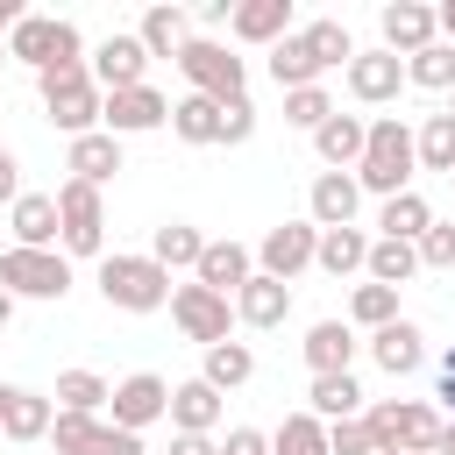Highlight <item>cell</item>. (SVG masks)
I'll return each instance as SVG.
<instances>
[{
  "label": "cell",
  "mask_w": 455,
  "mask_h": 455,
  "mask_svg": "<svg viewBox=\"0 0 455 455\" xmlns=\"http://www.w3.org/2000/svg\"><path fill=\"white\" fill-rule=\"evenodd\" d=\"M412 171H419V135L398 114H377L370 142H363V164H355V185L377 192V199H398V192H412Z\"/></svg>",
  "instance_id": "1"
},
{
  "label": "cell",
  "mask_w": 455,
  "mask_h": 455,
  "mask_svg": "<svg viewBox=\"0 0 455 455\" xmlns=\"http://www.w3.org/2000/svg\"><path fill=\"white\" fill-rule=\"evenodd\" d=\"M36 92H43L50 128H64L71 142H78V135H92V128H100V114H107V92L92 85V71H85V64H50V71H36Z\"/></svg>",
  "instance_id": "2"
},
{
  "label": "cell",
  "mask_w": 455,
  "mask_h": 455,
  "mask_svg": "<svg viewBox=\"0 0 455 455\" xmlns=\"http://www.w3.org/2000/svg\"><path fill=\"white\" fill-rule=\"evenodd\" d=\"M171 270L156 263V256H128V249H114V256H100V299L114 306V313H164L171 306Z\"/></svg>",
  "instance_id": "3"
},
{
  "label": "cell",
  "mask_w": 455,
  "mask_h": 455,
  "mask_svg": "<svg viewBox=\"0 0 455 455\" xmlns=\"http://www.w3.org/2000/svg\"><path fill=\"white\" fill-rule=\"evenodd\" d=\"M363 419H370V434H377V455H434V448H441V427H448L427 398H384V405H370Z\"/></svg>",
  "instance_id": "4"
},
{
  "label": "cell",
  "mask_w": 455,
  "mask_h": 455,
  "mask_svg": "<svg viewBox=\"0 0 455 455\" xmlns=\"http://www.w3.org/2000/svg\"><path fill=\"white\" fill-rule=\"evenodd\" d=\"M178 71H185V85L192 92H206V100H249V64L220 43V36H192L185 50H178Z\"/></svg>",
  "instance_id": "5"
},
{
  "label": "cell",
  "mask_w": 455,
  "mask_h": 455,
  "mask_svg": "<svg viewBox=\"0 0 455 455\" xmlns=\"http://www.w3.org/2000/svg\"><path fill=\"white\" fill-rule=\"evenodd\" d=\"M7 57L28 71H50V64H85V43H78V21L64 14H21V28L7 36Z\"/></svg>",
  "instance_id": "6"
},
{
  "label": "cell",
  "mask_w": 455,
  "mask_h": 455,
  "mask_svg": "<svg viewBox=\"0 0 455 455\" xmlns=\"http://www.w3.org/2000/svg\"><path fill=\"white\" fill-rule=\"evenodd\" d=\"M57 220H64V235H57L64 256H107V199H100V185L64 178L57 185Z\"/></svg>",
  "instance_id": "7"
},
{
  "label": "cell",
  "mask_w": 455,
  "mask_h": 455,
  "mask_svg": "<svg viewBox=\"0 0 455 455\" xmlns=\"http://www.w3.org/2000/svg\"><path fill=\"white\" fill-rule=\"evenodd\" d=\"M0 284L14 299H64L71 291V256L64 249H0Z\"/></svg>",
  "instance_id": "8"
},
{
  "label": "cell",
  "mask_w": 455,
  "mask_h": 455,
  "mask_svg": "<svg viewBox=\"0 0 455 455\" xmlns=\"http://www.w3.org/2000/svg\"><path fill=\"white\" fill-rule=\"evenodd\" d=\"M50 448H57V455H149V448H142V434H128V427H114V419H100V412H57Z\"/></svg>",
  "instance_id": "9"
},
{
  "label": "cell",
  "mask_w": 455,
  "mask_h": 455,
  "mask_svg": "<svg viewBox=\"0 0 455 455\" xmlns=\"http://www.w3.org/2000/svg\"><path fill=\"white\" fill-rule=\"evenodd\" d=\"M171 327H178L185 341H199V348H220L228 327H235V299H220V291H206V284H178V291H171Z\"/></svg>",
  "instance_id": "10"
},
{
  "label": "cell",
  "mask_w": 455,
  "mask_h": 455,
  "mask_svg": "<svg viewBox=\"0 0 455 455\" xmlns=\"http://www.w3.org/2000/svg\"><path fill=\"white\" fill-rule=\"evenodd\" d=\"M313 256H320V228H313V220H277V228L256 242V270L277 277V284H291L299 270H313Z\"/></svg>",
  "instance_id": "11"
},
{
  "label": "cell",
  "mask_w": 455,
  "mask_h": 455,
  "mask_svg": "<svg viewBox=\"0 0 455 455\" xmlns=\"http://www.w3.org/2000/svg\"><path fill=\"white\" fill-rule=\"evenodd\" d=\"M107 419H114V427H128V434H149L156 419H171V384H164L156 370L121 377V384H114V398H107Z\"/></svg>",
  "instance_id": "12"
},
{
  "label": "cell",
  "mask_w": 455,
  "mask_h": 455,
  "mask_svg": "<svg viewBox=\"0 0 455 455\" xmlns=\"http://www.w3.org/2000/svg\"><path fill=\"white\" fill-rule=\"evenodd\" d=\"M85 71H92L100 92H128V85H149V50H142L135 28H114V36L85 57Z\"/></svg>",
  "instance_id": "13"
},
{
  "label": "cell",
  "mask_w": 455,
  "mask_h": 455,
  "mask_svg": "<svg viewBox=\"0 0 455 455\" xmlns=\"http://www.w3.org/2000/svg\"><path fill=\"white\" fill-rule=\"evenodd\" d=\"M377 28H384V50L391 57H419V50L441 43V14L427 0H384L377 7Z\"/></svg>",
  "instance_id": "14"
},
{
  "label": "cell",
  "mask_w": 455,
  "mask_h": 455,
  "mask_svg": "<svg viewBox=\"0 0 455 455\" xmlns=\"http://www.w3.org/2000/svg\"><path fill=\"white\" fill-rule=\"evenodd\" d=\"M348 92H355L363 107H391V100L405 92V57H391L384 43H377V50H355V64H348Z\"/></svg>",
  "instance_id": "15"
},
{
  "label": "cell",
  "mask_w": 455,
  "mask_h": 455,
  "mask_svg": "<svg viewBox=\"0 0 455 455\" xmlns=\"http://www.w3.org/2000/svg\"><path fill=\"white\" fill-rule=\"evenodd\" d=\"M164 121H171V100H164L156 85L107 92V114H100V128H107V135H149V128H164Z\"/></svg>",
  "instance_id": "16"
},
{
  "label": "cell",
  "mask_w": 455,
  "mask_h": 455,
  "mask_svg": "<svg viewBox=\"0 0 455 455\" xmlns=\"http://www.w3.org/2000/svg\"><path fill=\"white\" fill-rule=\"evenodd\" d=\"M50 427H57V405L43 398V391H28V384H0V434L7 441H50Z\"/></svg>",
  "instance_id": "17"
},
{
  "label": "cell",
  "mask_w": 455,
  "mask_h": 455,
  "mask_svg": "<svg viewBox=\"0 0 455 455\" xmlns=\"http://www.w3.org/2000/svg\"><path fill=\"white\" fill-rule=\"evenodd\" d=\"M355 206H363L355 171H320L313 192H306V220L313 228H355Z\"/></svg>",
  "instance_id": "18"
},
{
  "label": "cell",
  "mask_w": 455,
  "mask_h": 455,
  "mask_svg": "<svg viewBox=\"0 0 455 455\" xmlns=\"http://www.w3.org/2000/svg\"><path fill=\"white\" fill-rule=\"evenodd\" d=\"M355 327L348 320H313L306 327V341H299V355H306V370L313 377H348V363H355Z\"/></svg>",
  "instance_id": "19"
},
{
  "label": "cell",
  "mask_w": 455,
  "mask_h": 455,
  "mask_svg": "<svg viewBox=\"0 0 455 455\" xmlns=\"http://www.w3.org/2000/svg\"><path fill=\"white\" fill-rule=\"evenodd\" d=\"M7 235H14V249H57V235H64L57 192H21V199L7 206Z\"/></svg>",
  "instance_id": "20"
},
{
  "label": "cell",
  "mask_w": 455,
  "mask_h": 455,
  "mask_svg": "<svg viewBox=\"0 0 455 455\" xmlns=\"http://www.w3.org/2000/svg\"><path fill=\"white\" fill-rule=\"evenodd\" d=\"M228 36H235V43H263V50H277V43L291 36V0H235Z\"/></svg>",
  "instance_id": "21"
},
{
  "label": "cell",
  "mask_w": 455,
  "mask_h": 455,
  "mask_svg": "<svg viewBox=\"0 0 455 455\" xmlns=\"http://www.w3.org/2000/svg\"><path fill=\"white\" fill-rule=\"evenodd\" d=\"M64 171L78 178V185H114V171H121V135H107V128H92V135H78L71 149H64Z\"/></svg>",
  "instance_id": "22"
},
{
  "label": "cell",
  "mask_w": 455,
  "mask_h": 455,
  "mask_svg": "<svg viewBox=\"0 0 455 455\" xmlns=\"http://www.w3.org/2000/svg\"><path fill=\"white\" fill-rule=\"evenodd\" d=\"M249 277H256V256H249L242 242H206V256H199V270H192V284H206V291H220V299H235Z\"/></svg>",
  "instance_id": "23"
},
{
  "label": "cell",
  "mask_w": 455,
  "mask_h": 455,
  "mask_svg": "<svg viewBox=\"0 0 455 455\" xmlns=\"http://www.w3.org/2000/svg\"><path fill=\"white\" fill-rule=\"evenodd\" d=\"M284 313H291V284H277V277H263V270L235 291V320H242V327H256V334L284 327Z\"/></svg>",
  "instance_id": "24"
},
{
  "label": "cell",
  "mask_w": 455,
  "mask_h": 455,
  "mask_svg": "<svg viewBox=\"0 0 455 455\" xmlns=\"http://www.w3.org/2000/svg\"><path fill=\"white\" fill-rule=\"evenodd\" d=\"M370 355H377V370H384V377H412V370L427 363V334L398 313L391 327H377V334H370Z\"/></svg>",
  "instance_id": "25"
},
{
  "label": "cell",
  "mask_w": 455,
  "mask_h": 455,
  "mask_svg": "<svg viewBox=\"0 0 455 455\" xmlns=\"http://www.w3.org/2000/svg\"><path fill=\"white\" fill-rule=\"evenodd\" d=\"M363 142H370V121L363 114H334V121L313 128V149H320L327 171H355L363 164Z\"/></svg>",
  "instance_id": "26"
},
{
  "label": "cell",
  "mask_w": 455,
  "mask_h": 455,
  "mask_svg": "<svg viewBox=\"0 0 455 455\" xmlns=\"http://www.w3.org/2000/svg\"><path fill=\"white\" fill-rule=\"evenodd\" d=\"M171 427H178V434H213V427H220V391H213L206 377L171 384Z\"/></svg>",
  "instance_id": "27"
},
{
  "label": "cell",
  "mask_w": 455,
  "mask_h": 455,
  "mask_svg": "<svg viewBox=\"0 0 455 455\" xmlns=\"http://www.w3.org/2000/svg\"><path fill=\"white\" fill-rule=\"evenodd\" d=\"M171 135L192 142V149H213V142H220V100H206V92L171 100Z\"/></svg>",
  "instance_id": "28"
},
{
  "label": "cell",
  "mask_w": 455,
  "mask_h": 455,
  "mask_svg": "<svg viewBox=\"0 0 455 455\" xmlns=\"http://www.w3.org/2000/svg\"><path fill=\"white\" fill-rule=\"evenodd\" d=\"M327 277H355L370 270V235L363 228H320V256H313Z\"/></svg>",
  "instance_id": "29"
},
{
  "label": "cell",
  "mask_w": 455,
  "mask_h": 455,
  "mask_svg": "<svg viewBox=\"0 0 455 455\" xmlns=\"http://www.w3.org/2000/svg\"><path fill=\"white\" fill-rule=\"evenodd\" d=\"M306 412L313 419H363V384H355V370L348 377H313V391H306Z\"/></svg>",
  "instance_id": "30"
},
{
  "label": "cell",
  "mask_w": 455,
  "mask_h": 455,
  "mask_svg": "<svg viewBox=\"0 0 455 455\" xmlns=\"http://www.w3.org/2000/svg\"><path fill=\"white\" fill-rule=\"evenodd\" d=\"M149 256H156L164 270H199V256H206V235H199L192 220H164V228L149 235Z\"/></svg>",
  "instance_id": "31"
},
{
  "label": "cell",
  "mask_w": 455,
  "mask_h": 455,
  "mask_svg": "<svg viewBox=\"0 0 455 455\" xmlns=\"http://www.w3.org/2000/svg\"><path fill=\"white\" fill-rule=\"evenodd\" d=\"M135 36H142V50H149V57H171V64H178V50L192 43V21H185L178 7H149V14L135 21Z\"/></svg>",
  "instance_id": "32"
},
{
  "label": "cell",
  "mask_w": 455,
  "mask_h": 455,
  "mask_svg": "<svg viewBox=\"0 0 455 455\" xmlns=\"http://www.w3.org/2000/svg\"><path fill=\"white\" fill-rule=\"evenodd\" d=\"M270 78H277V85H284V92H299V85H320V78H327V71H320V57H313V50H306V36H299V28H291V36H284V43H277V50H270Z\"/></svg>",
  "instance_id": "33"
},
{
  "label": "cell",
  "mask_w": 455,
  "mask_h": 455,
  "mask_svg": "<svg viewBox=\"0 0 455 455\" xmlns=\"http://www.w3.org/2000/svg\"><path fill=\"white\" fill-rule=\"evenodd\" d=\"M377 228H384V242H412V249H419V235L434 228V206H427L419 192H398V199H384Z\"/></svg>",
  "instance_id": "34"
},
{
  "label": "cell",
  "mask_w": 455,
  "mask_h": 455,
  "mask_svg": "<svg viewBox=\"0 0 455 455\" xmlns=\"http://www.w3.org/2000/svg\"><path fill=\"white\" fill-rule=\"evenodd\" d=\"M199 377L228 398V391H242L249 377H256V355H249V341H220V348H206V363H199Z\"/></svg>",
  "instance_id": "35"
},
{
  "label": "cell",
  "mask_w": 455,
  "mask_h": 455,
  "mask_svg": "<svg viewBox=\"0 0 455 455\" xmlns=\"http://www.w3.org/2000/svg\"><path fill=\"white\" fill-rule=\"evenodd\" d=\"M412 135H419V171H441V178H455V114L441 107V114H427Z\"/></svg>",
  "instance_id": "36"
},
{
  "label": "cell",
  "mask_w": 455,
  "mask_h": 455,
  "mask_svg": "<svg viewBox=\"0 0 455 455\" xmlns=\"http://www.w3.org/2000/svg\"><path fill=\"white\" fill-rule=\"evenodd\" d=\"M50 398H57V412H100V405L114 398V384H107L100 370H64Z\"/></svg>",
  "instance_id": "37"
},
{
  "label": "cell",
  "mask_w": 455,
  "mask_h": 455,
  "mask_svg": "<svg viewBox=\"0 0 455 455\" xmlns=\"http://www.w3.org/2000/svg\"><path fill=\"white\" fill-rule=\"evenodd\" d=\"M270 455H327V419L313 412H284L270 434Z\"/></svg>",
  "instance_id": "38"
},
{
  "label": "cell",
  "mask_w": 455,
  "mask_h": 455,
  "mask_svg": "<svg viewBox=\"0 0 455 455\" xmlns=\"http://www.w3.org/2000/svg\"><path fill=\"white\" fill-rule=\"evenodd\" d=\"M299 36H306V50L320 57V71H334V64L348 71V64H355V36H348V28L334 21V14H327V21H306Z\"/></svg>",
  "instance_id": "39"
},
{
  "label": "cell",
  "mask_w": 455,
  "mask_h": 455,
  "mask_svg": "<svg viewBox=\"0 0 455 455\" xmlns=\"http://www.w3.org/2000/svg\"><path fill=\"white\" fill-rule=\"evenodd\" d=\"M412 270H419V249H412V242H384V235L370 242V270H363L370 284H391V291H398Z\"/></svg>",
  "instance_id": "40"
},
{
  "label": "cell",
  "mask_w": 455,
  "mask_h": 455,
  "mask_svg": "<svg viewBox=\"0 0 455 455\" xmlns=\"http://www.w3.org/2000/svg\"><path fill=\"white\" fill-rule=\"evenodd\" d=\"M405 85H419V92H455V43H434V50L405 57Z\"/></svg>",
  "instance_id": "41"
},
{
  "label": "cell",
  "mask_w": 455,
  "mask_h": 455,
  "mask_svg": "<svg viewBox=\"0 0 455 455\" xmlns=\"http://www.w3.org/2000/svg\"><path fill=\"white\" fill-rule=\"evenodd\" d=\"M391 320H398V291H391V284H355V291H348V327H370V334H377V327H391Z\"/></svg>",
  "instance_id": "42"
},
{
  "label": "cell",
  "mask_w": 455,
  "mask_h": 455,
  "mask_svg": "<svg viewBox=\"0 0 455 455\" xmlns=\"http://www.w3.org/2000/svg\"><path fill=\"white\" fill-rule=\"evenodd\" d=\"M334 114H341V107H334V92H327V85H299V92H284V121H291V128H306V135H313L320 121H334Z\"/></svg>",
  "instance_id": "43"
},
{
  "label": "cell",
  "mask_w": 455,
  "mask_h": 455,
  "mask_svg": "<svg viewBox=\"0 0 455 455\" xmlns=\"http://www.w3.org/2000/svg\"><path fill=\"white\" fill-rule=\"evenodd\" d=\"M419 270H455V220H434L419 235Z\"/></svg>",
  "instance_id": "44"
},
{
  "label": "cell",
  "mask_w": 455,
  "mask_h": 455,
  "mask_svg": "<svg viewBox=\"0 0 455 455\" xmlns=\"http://www.w3.org/2000/svg\"><path fill=\"white\" fill-rule=\"evenodd\" d=\"M327 455H377L370 419H334V427H327Z\"/></svg>",
  "instance_id": "45"
},
{
  "label": "cell",
  "mask_w": 455,
  "mask_h": 455,
  "mask_svg": "<svg viewBox=\"0 0 455 455\" xmlns=\"http://www.w3.org/2000/svg\"><path fill=\"white\" fill-rule=\"evenodd\" d=\"M249 135H256V107H249V100H228V107H220V142L242 149Z\"/></svg>",
  "instance_id": "46"
},
{
  "label": "cell",
  "mask_w": 455,
  "mask_h": 455,
  "mask_svg": "<svg viewBox=\"0 0 455 455\" xmlns=\"http://www.w3.org/2000/svg\"><path fill=\"white\" fill-rule=\"evenodd\" d=\"M220 455H270V434H256V427H228Z\"/></svg>",
  "instance_id": "47"
},
{
  "label": "cell",
  "mask_w": 455,
  "mask_h": 455,
  "mask_svg": "<svg viewBox=\"0 0 455 455\" xmlns=\"http://www.w3.org/2000/svg\"><path fill=\"white\" fill-rule=\"evenodd\" d=\"M171 455H220L213 434H171Z\"/></svg>",
  "instance_id": "48"
},
{
  "label": "cell",
  "mask_w": 455,
  "mask_h": 455,
  "mask_svg": "<svg viewBox=\"0 0 455 455\" xmlns=\"http://www.w3.org/2000/svg\"><path fill=\"white\" fill-rule=\"evenodd\" d=\"M228 21H235V0H206V7H199V28H206V36L228 28Z\"/></svg>",
  "instance_id": "49"
},
{
  "label": "cell",
  "mask_w": 455,
  "mask_h": 455,
  "mask_svg": "<svg viewBox=\"0 0 455 455\" xmlns=\"http://www.w3.org/2000/svg\"><path fill=\"white\" fill-rule=\"evenodd\" d=\"M21 199V171H14V156H0V206H14Z\"/></svg>",
  "instance_id": "50"
},
{
  "label": "cell",
  "mask_w": 455,
  "mask_h": 455,
  "mask_svg": "<svg viewBox=\"0 0 455 455\" xmlns=\"http://www.w3.org/2000/svg\"><path fill=\"white\" fill-rule=\"evenodd\" d=\"M434 14H441V43H455V0H441Z\"/></svg>",
  "instance_id": "51"
},
{
  "label": "cell",
  "mask_w": 455,
  "mask_h": 455,
  "mask_svg": "<svg viewBox=\"0 0 455 455\" xmlns=\"http://www.w3.org/2000/svg\"><path fill=\"white\" fill-rule=\"evenodd\" d=\"M434 398H441V405L455 412V377H441V384H434Z\"/></svg>",
  "instance_id": "52"
},
{
  "label": "cell",
  "mask_w": 455,
  "mask_h": 455,
  "mask_svg": "<svg viewBox=\"0 0 455 455\" xmlns=\"http://www.w3.org/2000/svg\"><path fill=\"white\" fill-rule=\"evenodd\" d=\"M14 306H21V299H14V291H7V284H0V327H7V320H14Z\"/></svg>",
  "instance_id": "53"
},
{
  "label": "cell",
  "mask_w": 455,
  "mask_h": 455,
  "mask_svg": "<svg viewBox=\"0 0 455 455\" xmlns=\"http://www.w3.org/2000/svg\"><path fill=\"white\" fill-rule=\"evenodd\" d=\"M434 455H455V419L441 427V448H434Z\"/></svg>",
  "instance_id": "54"
},
{
  "label": "cell",
  "mask_w": 455,
  "mask_h": 455,
  "mask_svg": "<svg viewBox=\"0 0 455 455\" xmlns=\"http://www.w3.org/2000/svg\"><path fill=\"white\" fill-rule=\"evenodd\" d=\"M441 377H455V341H448V348H441Z\"/></svg>",
  "instance_id": "55"
},
{
  "label": "cell",
  "mask_w": 455,
  "mask_h": 455,
  "mask_svg": "<svg viewBox=\"0 0 455 455\" xmlns=\"http://www.w3.org/2000/svg\"><path fill=\"white\" fill-rule=\"evenodd\" d=\"M7 64H14V57H7V43H0V71H7Z\"/></svg>",
  "instance_id": "56"
},
{
  "label": "cell",
  "mask_w": 455,
  "mask_h": 455,
  "mask_svg": "<svg viewBox=\"0 0 455 455\" xmlns=\"http://www.w3.org/2000/svg\"><path fill=\"white\" fill-rule=\"evenodd\" d=\"M448 114H455V92H448Z\"/></svg>",
  "instance_id": "57"
},
{
  "label": "cell",
  "mask_w": 455,
  "mask_h": 455,
  "mask_svg": "<svg viewBox=\"0 0 455 455\" xmlns=\"http://www.w3.org/2000/svg\"><path fill=\"white\" fill-rule=\"evenodd\" d=\"M0 156H7V142H0Z\"/></svg>",
  "instance_id": "58"
},
{
  "label": "cell",
  "mask_w": 455,
  "mask_h": 455,
  "mask_svg": "<svg viewBox=\"0 0 455 455\" xmlns=\"http://www.w3.org/2000/svg\"><path fill=\"white\" fill-rule=\"evenodd\" d=\"M448 185H455V178H448Z\"/></svg>",
  "instance_id": "59"
}]
</instances>
